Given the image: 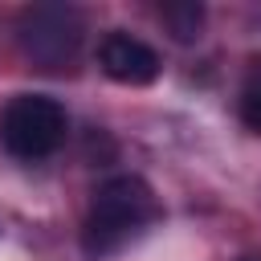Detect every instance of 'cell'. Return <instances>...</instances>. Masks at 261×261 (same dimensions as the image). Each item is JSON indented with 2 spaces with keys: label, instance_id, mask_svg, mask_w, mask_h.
Segmentation results:
<instances>
[{
  "label": "cell",
  "instance_id": "3957f363",
  "mask_svg": "<svg viewBox=\"0 0 261 261\" xmlns=\"http://www.w3.org/2000/svg\"><path fill=\"white\" fill-rule=\"evenodd\" d=\"M65 106L49 94H16L0 114V143L16 159H45L65 143Z\"/></svg>",
  "mask_w": 261,
  "mask_h": 261
},
{
  "label": "cell",
  "instance_id": "52a82bcc",
  "mask_svg": "<svg viewBox=\"0 0 261 261\" xmlns=\"http://www.w3.org/2000/svg\"><path fill=\"white\" fill-rule=\"evenodd\" d=\"M241 261H261V257H241Z\"/></svg>",
  "mask_w": 261,
  "mask_h": 261
},
{
  "label": "cell",
  "instance_id": "277c9868",
  "mask_svg": "<svg viewBox=\"0 0 261 261\" xmlns=\"http://www.w3.org/2000/svg\"><path fill=\"white\" fill-rule=\"evenodd\" d=\"M98 65H102V73L110 77V82H118V86H151L155 77H159V53L147 45V41H139V37H130V33H122V29H110L106 37H102V45H98Z\"/></svg>",
  "mask_w": 261,
  "mask_h": 261
},
{
  "label": "cell",
  "instance_id": "6da1fadb",
  "mask_svg": "<svg viewBox=\"0 0 261 261\" xmlns=\"http://www.w3.org/2000/svg\"><path fill=\"white\" fill-rule=\"evenodd\" d=\"M159 216H163V204L143 175H130V171L110 175L94 188L90 212L82 220V253L90 261H106L122 253L130 241H139Z\"/></svg>",
  "mask_w": 261,
  "mask_h": 261
},
{
  "label": "cell",
  "instance_id": "5b68a950",
  "mask_svg": "<svg viewBox=\"0 0 261 261\" xmlns=\"http://www.w3.org/2000/svg\"><path fill=\"white\" fill-rule=\"evenodd\" d=\"M204 4L200 0H167V4H159V20L167 24V33L179 41V45H192L196 37H200V29H204Z\"/></svg>",
  "mask_w": 261,
  "mask_h": 261
},
{
  "label": "cell",
  "instance_id": "7a4b0ae2",
  "mask_svg": "<svg viewBox=\"0 0 261 261\" xmlns=\"http://www.w3.org/2000/svg\"><path fill=\"white\" fill-rule=\"evenodd\" d=\"M86 20L73 4H29L16 16V45L37 69H65L77 61Z\"/></svg>",
  "mask_w": 261,
  "mask_h": 261
},
{
  "label": "cell",
  "instance_id": "8992f818",
  "mask_svg": "<svg viewBox=\"0 0 261 261\" xmlns=\"http://www.w3.org/2000/svg\"><path fill=\"white\" fill-rule=\"evenodd\" d=\"M249 65L253 69H249V77L241 86V122L261 135V57H253Z\"/></svg>",
  "mask_w": 261,
  "mask_h": 261
}]
</instances>
